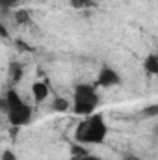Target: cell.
<instances>
[{
    "label": "cell",
    "mask_w": 158,
    "mask_h": 160,
    "mask_svg": "<svg viewBox=\"0 0 158 160\" xmlns=\"http://www.w3.org/2000/svg\"><path fill=\"white\" fill-rule=\"evenodd\" d=\"M0 160H17V155H15L13 151L6 149V151H2V155H0Z\"/></svg>",
    "instance_id": "5bb4252c"
},
{
    "label": "cell",
    "mask_w": 158,
    "mask_h": 160,
    "mask_svg": "<svg viewBox=\"0 0 158 160\" xmlns=\"http://www.w3.org/2000/svg\"><path fill=\"white\" fill-rule=\"evenodd\" d=\"M101 102V97H99V91H97V86L95 84H87V82H82L75 86V91H73V112L77 116H91L97 106Z\"/></svg>",
    "instance_id": "7a4b0ae2"
},
{
    "label": "cell",
    "mask_w": 158,
    "mask_h": 160,
    "mask_svg": "<svg viewBox=\"0 0 158 160\" xmlns=\"http://www.w3.org/2000/svg\"><path fill=\"white\" fill-rule=\"evenodd\" d=\"M69 6L73 9H91L95 8V0H69Z\"/></svg>",
    "instance_id": "30bf717a"
},
{
    "label": "cell",
    "mask_w": 158,
    "mask_h": 160,
    "mask_svg": "<svg viewBox=\"0 0 158 160\" xmlns=\"http://www.w3.org/2000/svg\"><path fill=\"white\" fill-rule=\"evenodd\" d=\"M0 127H2V121H0Z\"/></svg>",
    "instance_id": "ac0fdd59"
},
{
    "label": "cell",
    "mask_w": 158,
    "mask_h": 160,
    "mask_svg": "<svg viewBox=\"0 0 158 160\" xmlns=\"http://www.w3.org/2000/svg\"><path fill=\"white\" fill-rule=\"evenodd\" d=\"M0 38H4V39H6V38H9V34H7V28L2 24V21H0Z\"/></svg>",
    "instance_id": "2e32d148"
},
{
    "label": "cell",
    "mask_w": 158,
    "mask_h": 160,
    "mask_svg": "<svg viewBox=\"0 0 158 160\" xmlns=\"http://www.w3.org/2000/svg\"><path fill=\"white\" fill-rule=\"evenodd\" d=\"M50 110H54V112H58V114H63V112L69 110V101H67L65 97H54V101H52V104H50Z\"/></svg>",
    "instance_id": "9c48e42d"
},
{
    "label": "cell",
    "mask_w": 158,
    "mask_h": 160,
    "mask_svg": "<svg viewBox=\"0 0 158 160\" xmlns=\"http://www.w3.org/2000/svg\"><path fill=\"white\" fill-rule=\"evenodd\" d=\"M19 4V0H0V8L2 9H11Z\"/></svg>",
    "instance_id": "4fadbf2b"
},
{
    "label": "cell",
    "mask_w": 158,
    "mask_h": 160,
    "mask_svg": "<svg viewBox=\"0 0 158 160\" xmlns=\"http://www.w3.org/2000/svg\"><path fill=\"white\" fill-rule=\"evenodd\" d=\"M4 99H6V116L13 127H24L32 121V108L21 99L15 88H9Z\"/></svg>",
    "instance_id": "3957f363"
},
{
    "label": "cell",
    "mask_w": 158,
    "mask_h": 160,
    "mask_svg": "<svg viewBox=\"0 0 158 160\" xmlns=\"http://www.w3.org/2000/svg\"><path fill=\"white\" fill-rule=\"evenodd\" d=\"M71 160H102V158L95 157L91 153H86V155H71Z\"/></svg>",
    "instance_id": "7c38bea8"
},
{
    "label": "cell",
    "mask_w": 158,
    "mask_h": 160,
    "mask_svg": "<svg viewBox=\"0 0 158 160\" xmlns=\"http://www.w3.org/2000/svg\"><path fill=\"white\" fill-rule=\"evenodd\" d=\"M158 116V104H151L143 110V118H155Z\"/></svg>",
    "instance_id": "8fae6325"
},
{
    "label": "cell",
    "mask_w": 158,
    "mask_h": 160,
    "mask_svg": "<svg viewBox=\"0 0 158 160\" xmlns=\"http://www.w3.org/2000/svg\"><path fill=\"white\" fill-rule=\"evenodd\" d=\"M13 19L17 21V24H24V26H28V24L32 22V15H30V11H28V9H24V8L15 9Z\"/></svg>",
    "instance_id": "ba28073f"
},
{
    "label": "cell",
    "mask_w": 158,
    "mask_h": 160,
    "mask_svg": "<svg viewBox=\"0 0 158 160\" xmlns=\"http://www.w3.org/2000/svg\"><path fill=\"white\" fill-rule=\"evenodd\" d=\"M15 43H17V47H19V48H22V50H26V52H32V47H30V45H26L22 39H17Z\"/></svg>",
    "instance_id": "9a60e30c"
},
{
    "label": "cell",
    "mask_w": 158,
    "mask_h": 160,
    "mask_svg": "<svg viewBox=\"0 0 158 160\" xmlns=\"http://www.w3.org/2000/svg\"><path fill=\"white\" fill-rule=\"evenodd\" d=\"M123 160H141L140 157H136V155H132V153H128V155H125Z\"/></svg>",
    "instance_id": "e0dca14e"
},
{
    "label": "cell",
    "mask_w": 158,
    "mask_h": 160,
    "mask_svg": "<svg viewBox=\"0 0 158 160\" xmlns=\"http://www.w3.org/2000/svg\"><path fill=\"white\" fill-rule=\"evenodd\" d=\"M119 84H121V77L117 71L110 65H102L97 75L95 86L97 88H112V86H119Z\"/></svg>",
    "instance_id": "277c9868"
},
{
    "label": "cell",
    "mask_w": 158,
    "mask_h": 160,
    "mask_svg": "<svg viewBox=\"0 0 158 160\" xmlns=\"http://www.w3.org/2000/svg\"><path fill=\"white\" fill-rule=\"evenodd\" d=\"M30 91H32V97H34V101H36L37 104L45 102V101L48 99V95H50L48 84H47L45 80H36V82L30 86Z\"/></svg>",
    "instance_id": "5b68a950"
},
{
    "label": "cell",
    "mask_w": 158,
    "mask_h": 160,
    "mask_svg": "<svg viewBox=\"0 0 158 160\" xmlns=\"http://www.w3.org/2000/svg\"><path fill=\"white\" fill-rule=\"evenodd\" d=\"M22 75H24V67H22L19 62H11V63H9V67H7V77H9L11 86L19 84L21 78H22Z\"/></svg>",
    "instance_id": "52a82bcc"
},
{
    "label": "cell",
    "mask_w": 158,
    "mask_h": 160,
    "mask_svg": "<svg viewBox=\"0 0 158 160\" xmlns=\"http://www.w3.org/2000/svg\"><path fill=\"white\" fill-rule=\"evenodd\" d=\"M108 136V125L102 114L93 112L91 116H86L77 125L75 130V140L80 145H97L104 143Z\"/></svg>",
    "instance_id": "6da1fadb"
},
{
    "label": "cell",
    "mask_w": 158,
    "mask_h": 160,
    "mask_svg": "<svg viewBox=\"0 0 158 160\" xmlns=\"http://www.w3.org/2000/svg\"><path fill=\"white\" fill-rule=\"evenodd\" d=\"M143 71L149 77H156L158 75V54L156 52H151V54L145 56V60H143Z\"/></svg>",
    "instance_id": "8992f818"
}]
</instances>
